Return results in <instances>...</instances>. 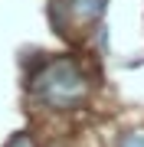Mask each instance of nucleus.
<instances>
[{"mask_svg": "<svg viewBox=\"0 0 144 147\" xmlns=\"http://www.w3.org/2000/svg\"><path fill=\"white\" fill-rule=\"evenodd\" d=\"M118 147H144V131H131V134H124Z\"/></svg>", "mask_w": 144, "mask_h": 147, "instance_id": "7ed1b4c3", "label": "nucleus"}, {"mask_svg": "<svg viewBox=\"0 0 144 147\" xmlns=\"http://www.w3.org/2000/svg\"><path fill=\"white\" fill-rule=\"evenodd\" d=\"M7 147H36V144H33L30 134H16V137H10V144H7Z\"/></svg>", "mask_w": 144, "mask_h": 147, "instance_id": "20e7f679", "label": "nucleus"}, {"mask_svg": "<svg viewBox=\"0 0 144 147\" xmlns=\"http://www.w3.org/2000/svg\"><path fill=\"white\" fill-rule=\"evenodd\" d=\"M108 0H53L49 3V20L59 36H69L79 30H92L95 23L105 16Z\"/></svg>", "mask_w": 144, "mask_h": 147, "instance_id": "f03ea898", "label": "nucleus"}, {"mask_svg": "<svg viewBox=\"0 0 144 147\" xmlns=\"http://www.w3.org/2000/svg\"><path fill=\"white\" fill-rule=\"evenodd\" d=\"M30 92L46 108L69 111L89 98V79L72 56H59V59L43 62L30 75Z\"/></svg>", "mask_w": 144, "mask_h": 147, "instance_id": "f257e3e1", "label": "nucleus"}]
</instances>
